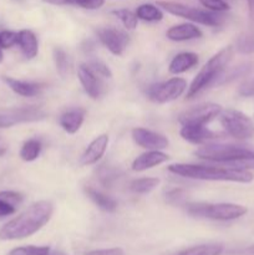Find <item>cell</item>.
I'll use <instances>...</instances> for the list:
<instances>
[{"instance_id": "obj_44", "label": "cell", "mask_w": 254, "mask_h": 255, "mask_svg": "<svg viewBox=\"0 0 254 255\" xmlns=\"http://www.w3.org/2000/svg\"><path fill=\"white\" fill-rule=\"evenodd\" d=\"M224 1H227V2H228V4H231V2H233L234 0H224Z\"/></svg>"}, {"instance_id": "obj_23", "label": "cell", "mask_w": 254, "mask_h": 255, "mask_svg": "<svg viewBox=\"0 0 254 255\" xmlns=\"http://www.w3.org/2000/svg\"><path fill=\"white\" fill-rule=\"evenodd\" d=\"M85 192H86L87 197H89L101 211L107 212V213H114V212H116L117 202L115 201L112 197L107 196V194L102 193V192L97 191V189L91 188V187L85 189Z\"/></svg>"}, {"instance_id": "obj_42", "label": "cell", "mask_w": 254, "mask_h": 255, "mask_svg": "<svg viewBox=\"0 0 254 255\" xmlns=\"http://www.w3.org/2000/svg\"><path fill=\"white\" fill-rule=\"evenodd\" d=\"M44 2L52 5H66L69 4V0H42Z\"/></svg>"}, {"instance_id": "obj_3", "label": "cell", "mask_w": 254, "mask_h": 255, "mask_svg": "<svg viewBox=\"0 0 254 255\" xmlns=\"http://www.w3.org/2000/svg\"><path fill=\"white\" fill-rule=\"evenodd\" d=\"M233 56L234 47L231 46V45L223 47L221 51H218L214 56H212L206 62V65L199 70L197 76L192 81L191 86L188 87V91H187V99H194L202 91L208 89L209 86L218 84V80L224 74V70L228 66L229 62L232 61Z\"/></svg>"}, {"instance_id": "obj_16", "label": "cell", "mask_w": 254, "mask_h": 255, "mask_svg": "<svg viewBox=\"0 0 254 255\" xmlns=\"http://www.w3.org/2000/svg\"><path fill=\"white\" fill-rule=\"evenodd\" d=\"M169 159L168 154L163 153L157 149H151V151L142 153L132 162V171L134 172H143L149 168L159 166Z\"/></svg>"}, {"instance_id": "obj_18", "label": "cell", "mask_w": 254, "mask_h": 255, "mask_svg": "<svg viewBox=\"0 0 254 255\" xmlns=\"http://www.w3.org/2000/svg\"><path fill=\"white\" fill-rule=\"evenodd\" d=\"M167 37L172 41H187V40L199 39L202 37V31L199 27L193 24H179L169 27L166 32Z\"/></svg>"}, {"instance_id": "obj_17", "label": "cell", "mask_w": 254, "mask_h": 255, "mask_svg": "<svg viewBox=\"0 0 254 255\" xmlns=\"http://www.w3.org/2000/svg\"><path fill=\"white\" fill-rule=\"evenodd\" d=\"M85 115L86 111L84 109H72L69 111L64 112L60 116L59 124L62 127L65 132L70 134H74L81 128L82 124H84Z\"/></svg>"}, {"instance_id": "obj_26", "label": "cell", "mask_w": 254, "mask_h": 255, "mask_svg": "<svg viewBox=\"0 0 254 255\" xmlns=\"http://www.w3.org/2000/svg\"><path fill=\"white\" fill-rule=\"evenodd\" d=\"M52 56H54L55 66H56L57 72H59V75L62 79H65L67 76V74H69L70 67H71L69 55L66 54V51L64 49L56 46L52 50Z\"/></svg>"}, {"instance_id": "obj_11", "label": "cell", "mask_w": 254, "mask_h": 255, "mask_svg": "<svg viewBox=\"0 0 254 255\" xmlns=\"http://www.w3.org/2000/svg\"><path fill=\"white\" fill-rule=\"evenodd\" d=\"M248 212V209L243 206L233 203H217V204H207L206 212H204V218L213 219V221H234Z\"/></svg>"}, {"instance_id": "obj_25", "label": "cell", "mask_w": 254, "mask_h": 255, "mask_svg": "<svg viewBox=\"0 0 254 255\" xmlns=\"http://www.w3.org/2000/svg\"><path fill=\"white\" fill-rule=\"evenodd\" d=\"M136 15L138 19L143 20V21L154 22V21H161L163 19V12L161 11L159 7L156 5L152 4H142L137 7Z\"/></svg>"}, {"instance_id": "obj_6", "label": "cell", "mask_w": 254, "mask_h": 255, "mask_svg": "<svg viewBox=\"0 0 254 255\" xmlns=\"http://www.w3.org/2000/svg\"><path fill=\"white\" fill-rule=\"evenodd\" d=\"M219 121L229 136L237 139L249 138L254 134V125L252 120L243 112L237 110H222L219 115Z\"/></svg>"}, {"instance_id": "obj_33", "label": "cell", "mask_w": 254, "mask_h": 255, "mask_svg": "<svg viewBox=\"0 0 254 255\" xmlns=\"http://www.w3.org/2000/svg\"><path fill=\"white\" fill-rule=\"evenodd\" d=\"M199 2L211 11L223 12L229 10V4L224 0H199Z\"/></svg>"}, {"instance_id": "obj_2", "label": "cell", "mask_w": 254, "mask_h": 255, "mask_svg": "<svg viewBox=\"0 0 254 255\" xmlns=\"http://www.w3.org/2000/svg\"><path fill=\"white\" fill-rule=\"evenodd\" d=\"M168 171L177 176L186 177L202 181H222L237 182V183H249L254 176L249 171L229 168V167L217 166H198V164L176 163L168 166Z\"/></svg>"}, {"instance_id": "obj_38", "label": "cell", "mask_w": 254, "mask_h": 255, "mask_svg": "<svg viewBox=\"0 0 254 255\" xmlns=\"http://www.w3.org/2000/svg\"><path fill=\"white\" fill-rule=\"evenodd\" d=\"M184 199V191L183 189H172V191L166 193V201L169 204H181Z\"/></svg>"}, {"instance_id": "obj_9", "label": "cell", "mask_w": 254, "mask_h": 255, "mask_svg": "<svg viewBox=\"0 0 254 255\" xmlns=\"http://www.w3.org/2000/svg\"><path fill=\"white\" fill-rule=\"evenodd\" d=\"M100 41L109 49L111 54L120 56L124 54L126 47L129 44V36L124 30L116 29V27L107 26L100 27L96 31Z\"/></svg>"}, {"instance_id": "obj_36", "label": "cell", "mask_w": 254, "mask_h": 255, "mask_svg": "<svg viewBox=\"0 0 254 255\" xmlns=\"http://www.w3.org/2000/svg\"><path fill=\"white\" fill-rule=\"evenodd\" d=\"M207 204L203 202H198V203H188L187 204V212L193 217H199V218H204V212H206Z\"/></svg>"}, {"instance_id": "obj_1", "label": "cell", "mask_w": 254, "mask_h": 255, "mask_svg": "<svg viewBox=\"0 0 254 255\" xmlns=\"http://www.w3.org/2000/svg\"><path fill=\"white\" fill-rule=\"evenodd\" d=\"M52 213H54V206L51 202H35L0 229V239L16 241V239L27 238L39 232L45 224L49 223Z\"/></svg>"}, {"instance_id": "obj_39", "label": "cell", "mask_w": 254, "mask_h": 255, "mask_svg": "<svg viewBox=\"0 0 254 255\" xmlns=\"http://www.w3.org/2000/svg\"><path fill=\"white\" fill-rule=\"evenodd\" d=\"M85 255H125V252H124V249H121V248L97 249V251L87 252Z\"/></svg>"}, {"instance_id": "obj_21", "label": "cell", "mask_w": 254, "mask_h": 255, "mask_svg": "<svg viewBox=\"0 0 254 255\" xmlns=\"http://www.w3.org/2000/svg\"><path fill=\"white\" fill-rule=\"evenodd\" d=\"M198 64V55L194 52H181L176 55L169 62L168 71L172 75H179L188 71Z\"/></svg>"}, {"instance_id": "obj_32", "label": "cell", "mask_w": 254, "mask_h": 255, "mask_svg": "<svg viewBox=\"0 0 254 255\" xmlns=\"http://www.w3.org/2000/svg\"><path fill=\"white\" fill-rule=\"evenodd\" d=\"M87 65H89V66L91 67V69L99 75V76L107 77V79H111L112 77V72L111 70H110V67L100 59H91Z\"/></svg>"}, {"instance_id": "obj_19", "label": "cell", "mask_w": 254, "mask_h": 255, "mask_svg": "<svg viewBox=\"0 0 254 255\" xmlns=\"http://www.w3.org/2000/svg\"><path fill=\"white\" fill-rule=\"evenodd\" d=\"M5 84L15 92V94L20 95L24 97H34L41 94L44 86L36 82H29V81H21V80L12 79V77L4 76L2 77Z\"/></svg>"}, {"instance_id": "obj_35", "label": "cell", "mask_w": 254, "mask_h": 255, "mask_svg": "<svg viewBox=\"0 0 254 255\" xmlns=\"http://www.w3.org/2000/svg\"><path fill=\"white\" fill-rule=\"evenodd\" d=\"M69 4L77 5L84 9L95 10L100 9L105 4V0H69Z\"/></svg>"}, {"instance_id": "obj_15", "label": "cell", "mask_w": 254, "mask_h": 255, "mask_svg": "<svg viewBox=\"0 0 254 255\" xmlns=\"http://www.w3.org/2000/svg\"><path fill=\"white\" fill-rule=\"evenodd\" d=\"M107 146H109V136L107 134H100L99 137H96L82 153L81 159H80L82 166H90V164L96 163L105 154Z\"/></svg>"}, {"instance_id": "obj_43", "label": "cell", "mask_w": 254, "mask_h": 255, "mask_svg": "<svg viewBox=\"0 0 254 255\" xmlns=\"http://www.w3.org/2000/svg\"><path fill=\"white\" fill-rule=\"evenodd\" d=\"M2 59H4V55H2V47L0 46V62L2 61Z\"/></svg>"}, {"instance_id": "obj_28", "label": "cell", "mask_w": 254, "mask_h": 255, "mask_svg": "<svg viewBox=\"0 0 254 255\" xmlns=\"http://www.w3.org/2000/svg\"><path fill=\"white\" fill-rule=\"evenodd\" d=\"M96 173H97V178H99V181L101 182L104 186L111 187L112 184L120 178L121 172H120V169L115 168V167L102 164V166L99 167Z\"/></svg>"}, {"instance_id": "obj_5", "label": "cell", "mask_w": 254, "mask_h": 255, "mask_svg": "<svg viewBox=\"0 0 254 255\" xmlns=\"http://www.w3.org/2000/svg\"><path fill=\"white\" fill-rule=\"evenodd\" d=\"M194 154L201 159L223 164L226 162L233 161V159L244 158V157H254V151L244 146L217 143L206 144V146L194 151Z\"/></svg>"}, {"instance_id": "obj_37", "label": "cell", "mask_w": 254, "mask_h": 255, "mask_svg": "<svg viewBox=\"0 0 254 255\" xmlns=\"http://www.w3.org/2000/svg\"><path fill=\"white\" fill-rule=\"evenodd\" d=\"M0 198L4 199V201L9 202L10 204L12 206H19L20 203L22 202V196L17 192H12V191H4L0 192Z\"/></svg>"}, {"instance_id": "obj_8", "label": "cell", "mask_w": 254, "mask_h": 255, "mask_svg": "<svg viewBox=\"0 0 254 255\" xmlns=\"http://www.w3.org/2000/svg\"><path fill=\"white\" fill-rule=\"evenodd\" d=\"M222 112V107L217 104H202L196 107L182 112L178 117L179 124L183 125H206L218 117Z\"/></svg>"}, {"instance_id": "obj_34", "label": "cell", "mask_w": 254, "mask_h": 255, "mask_svg": "<svg viewBox=\"0 0 254 255\" xmlns=\"http://www.w3.org/2000/svg\"><path fill=\"white\" fill-rule=\"evenodd\" d=\"M17 44V32L4 30L0 32V46L2 49H9Z\"/></svg>"}, {"instance_id": "obj_30", "label": "cell", "mask_w": 254, "mask_h": 255, "mask_svg": "<svg viewBox=\"0 0 254 255\" xmlns=\"http://www.w3.org/2000/svg\"><path fill=\"white\" fill-rule=\"evenodd\" d=\"M112 14L121 20V22L124 24V26L126 27L127 30H133L137 27V24H138V17H137L136 12L131 11V10L128 9H119V10H114Z\"/></svg>"}, {"instance_id": "obj_13", "label": "cell", "mask_w": 254, "mask_h": 255, "mask_svg": "<svg viewBox=\"0 0 254 255\" xmlns=\"http://www.w3.org/2000/svg\"><path fill=\"white\" fill-rule=\"evenodd\" d=\"M132 138H133V141L139 147L146 149H157V151H161V149L167 148L169 144L168 139L163 134H159L157 132L142 128V127H137V128L132 129Z\"/></svg>"}, {"instance_id": "obj_20", "label": "cell", "mask_w": 254, "mask_h": 255, "mask_svg": "<svg viewBox=\"0 0 254 255\" xmlns=\"http://www.w3.org/2000/svg\"><path fill=\"white\" fill-rule=\"evenodd\" d=\"M22 55L26 59H34L39 52V42L37 37L31 30H20L17 32V44Z\"/></svg>"}, {"instance_id": "obj_31", "label": "cell", "mask_w": 254, "mask_h": 255, "mask_svg": "<svg viewBox=\"0 0 254 255\" xmlns=\"http://www.w3.org/2000/svg\"><path fill=\"white\" fill-rule=\"evenodd\" d=\"M50 253H51V251H50L49 247L25 246L12 249L9 255H49Z\"/></svg>"}, {"instance_id": "obj_41", "label": "cell", "mask_w": 254, "mask_h": 255, "mask_svg": "<svg viewBox=\"0 0 254 255\" xmlns=\"http://www.w3.org/2000/svg\"><path fill=\"white\" fill-rule=\"evenodd\" d=\"M239 94L243 95V96H253L254 95V81L243 85V86L241 87V90H239Z\"/></svg>"}, {"instance_id": "obj_4", "label": "cell", "mask_w": 254, "mask_h": 255, "mask_svg": "<svg viewBox=\"0 0 254 255\" xmlns=\"http://www.w3.org/2000/svg\"><path fill=\"white\" fill-rule=\"evenodd\" d=\"M157 6L162 7V9L166 10L169 14L176 15V16L179 17H184V19L206 25V26H221L224 22V20H226V17H224L222 12L197 9V7H192L176 1H163V0H159V1H157Z\"/></svg>"}, {"instance_id": "obj_7", "label": "cell", "mask_w": 254, "mask_h": 255, "mask_svg": "<svg viewBox=\"0 0 254 255\" xmlns=\"http://www.w3.org/2000/svg\"><path fill=\"white\" fill-rule=\"evenodd\" d=\"M186 89V80L182 77H173L164 82L151 85L147 89L146 95L151 101L156 102V104H166V102H171L182 96Z\"/></svg>"}, {"instance_id": "obj_29", "label": "cell", "mask_w": 254, "mask_h": 255, "mask_svg": "<svg viewBox=\"0 0 254 255\" xmlns=\"http://www.w3.org/2000/svg\"><path fill=\"white\" fill-rule=\"evenodd\" d=\"M159 184L158 178H153V177H146V178H139L134 179L131 184H129V188L132 192L138 194H146L149 192L153 191L157 186Z\"/></svg>"}, {"instance_id": "obj_14", "label": "cell", "mask_w": 254, "mask_h": 255, "mask_svg": "<svg viewBox=\"0 0 254 255\" xmlns=\"http://www.w3.org/2000/svg\"><path fill=\"white\" fill-rule=\"evenodd\" d=\"M179 134L182 138L193 144H204L218 138V134L207 128L206 125H183Z\"/></svg>"}, {"instance_id": "obj_40", "label": "cell", "mask_w": 254, "mask_h": 255, "mask_svg": "<svg viewBox=\"0 0 254 255\" xmlns=\"http://www.w3.org/2000/svg\"><path fill=\"white\" fill-rule=\"evenodd\" d=\"M15 211H16V207L0 198V218L1 217L11 216V214L15 213Z\"/></svg>"}, {"instance_id": "obj_12", "label": "cell", "mask_w": 254, "mask_h": 255, "mask_svg": "<svg viewBox=\"0 0 254 255\" xmlns=\"http://www.w3.org/2000/svg\"><path fill=\"white\" fill-rule=\"evenodd\" d=\"M77 76H79L80 82L84 87L85 92L89 95L91 99L96 100L104 92V84L99 75L91 69L87 64H80L77 66Z\"/></svg>"}, {"instance_id": "obj_27", "label": "cell", "mask_w": 254, "mask_h": 255, "mask_svg": "<svg viewBox=\"0 0 254 255\" xmlns=\"http://www.w3.org/2000/svg\"><path fill=\"white\" fill-rule=\"evenodd\" d=\"M223 253V246L221 244H201L182 251L178 255H221Z\"/></svg>"}, {"instance_id": "obj_10", "label": "cell", "mask_w": 254, "mask_h": 255, "mask_svg": "<svg viewBox=\"0 0 254 255\" xmlns=\"http://www.w3.org/2000/svg\"><path fill=\"white\" fill-rule=\"evenodd\" d=\"M45 117H46V114L37 107L12 110V111L0 114V128H9V127L17 124H24V122L41 121Z\"/></svg>"}, {"instance_id": "obj_22", "label": "cell", "mask_w": 254, "mask_h": 255, "mask_svg": "<svg viewBox=\"0 0 254 255\" xmlns=\"http://www.w3.org/2000/svg\"><path fill=\"white\" fill-rule=\"evenodd\" d=\"M249 11L248 30L239 37L238 50L244 54L254 52V0H247Z\"/></svg>"}, {"instance_id": "obj_24", "label": "cell", "mask_w": 254, "mask_h": 255, "mask_svg": "<svg viewBox=\"0 0 254 255\" xmlns=\"http://www.w3.org/2000/svg\"><path fill=\"white\" fill-rule=\"evenodd\" d=\"M41 142L36 138H30L24 142L21 149H20V157L25 162H32L40 156L41 152Z\"/></svg>"}]
</instances>
